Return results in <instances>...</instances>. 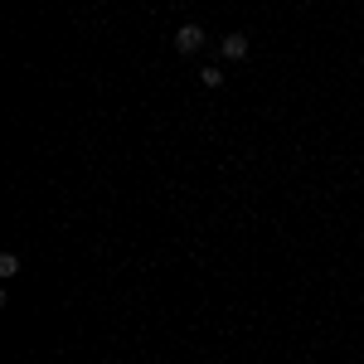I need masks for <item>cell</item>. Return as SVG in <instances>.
Masks as SVG:
<instances>
[{"instance_id": "6da1fadb", "label": "cell", "mask_w": 364, "mask_h": 364, "mask_svg": "<svg viewBox=\"0 0 364 364\" xmlns=\"http://www.w3.org/2000/svg\"><path fill=\"white\" fill-rule=\"evenodd\" d=\"M204 39H209V34H204V25H180L175 29V54H199V49H204Z\"/></svg>"}, {"instance_id": "7a4b0ae2", "label": "cell", "mask_w": 364, "mask_h": 364, "mask_svg": "<svg viewBox=\"0 0 364 364\" xmlns=\"http://www.w3.org/2000/svg\"><path fill=\"white\" fill-rule=\"evenodd\" d=\"M219 58H228V63H243V58H248V34H243V29L224 34V44H219Z\"/></svg>"}, {"instance_id": "3957f363", "label": "cell", "mask_w": 364, "mask_h": 364, "mask_svg": "<svg viewBox=\"0 0 364 364\" xmlns=\"http://www.w3.org/2000/svg\"><path fill=\"white\" fill-rule=\"evenodd\" d=\"M199 83H204V87H224V63H214V68H199Z\"/></svg>"}, {"instance_id": "277c9868", "label": "cell", "mask_w": 364, "mask_h": 364, "mask_svg": "<svg viewBox=\"0 0 364 364\" xmlns=\"http://www.w3.org/2000/svg\"><path fill=\"white\" fill-rule=\"evenodd\" d=\"M20 272V252H0V277H15Z\"/></svg>"}]
</instances>
